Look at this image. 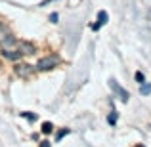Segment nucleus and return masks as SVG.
I'll list each match as a JSON object with an SVG mask.
<instances>
[{"label":"nucleus","instance_id":"obj_1","mask_svg":"<svg viewBox=\"0 0 151 147\" xmlns=\"http://www.w3.org/2000/svg\"><path fill=\"white\" fill-rule=\"evenodd\" d=\"M59 63H61L59 55L50 54V55H44V57L38 59V63H37V67H35V69H38V71H50V69H54V67H58Z\"/></svg>","mask_w":151,"mask_h":147},{"label":"nucleus","instance_id":"obj_2","mask_svg":"<svg viewBox=\"0 0 151 147\" xmlns=\"http://www.w3.org/2000/svg\"><path fill=\"white\" fill-rule=\"evenodd\" d=\"M14 71H15V75H17V77L27 78V77H31V75L35 73V67L29 65V63H17V65L14 67Z\"/></svg>","mask_w":151,"mask_h":147},{"label":"nucleus","instance_id":"obj_3","mask_svg":"<svg viewBox=\"0 0 151 147\" xmlns=\"http://www.w3.org/2000/svg\"><path fill=\"white\" fill-rule=\"evenodd\" d=\"M17 50L21 55H33L37 54V48H35V44H31V42H17Z\"/></svg>","mask_w":151,"mask_h":147},{"label":"nucleus","instance_id":"obj_4","mask_svg":"<svg viewBox=\"0 0 151 147\" xmlns=\"http://www.w3.org/2000/svg\"><path fill=\"white\" fill-rule=\"evenodd\" d=\"M0 46H2V50H10V48H14V46H17V40H15V37L12 33H8L6 38L0 42Z\"/></svg>","mask_w":151,"mask_h":147},{"label":"nucleus","instance_id":"obj_5","mask_svg":"<svg viewBox=\"0 0 151 147\" xmlns=\"http://www.w3.org/2000/svg\"><path fill=\"white\" fill-rule=\"evenodd\" d=\"M2 55H4L6 59H10V61H17V59L21 57L19 50H14V48H10V50H2Z\"/></svg>","mask_w":151,"mask_h":147},{"label":"nucleus","instance_id":"obj_6","mask_svg":"<svg viewBox=\"0 0 151 147\" xmlns=\"http://www.w3.org/2000/svg\"><path fill=\"white\" fill-rule=\"evenodd\" d=\"M107 19H109L107 11H98V23H94V25H92V29H94V31H98L101 25H105V23H107Z\"/></svg>","mask_w":151,"mask_h":147},{"label":"nucleus","instance_id":"obj_7","mask_svg":"<svg viewBox=\"0 0 151 147\" xmlns=\"http://www.w3.org/2000/svg\"><path fill=\"white\" fill-rule=\"evenodd\" d=\"M111 86H113V88H115V92H117L119 96H121V99H122V101H124V103L128 101V98H130V96H128V92H126L124 88H121V86H117V82H115V80H111Z\"/></svg>","mask_w":151,"mask_h":147},{"label":"nucleus","instance_id":"obj_8","mask_svg":"<svg viewBox=\"0 0 151 147\" xmlns=\"http://www.w3.org/2000/svg\"><path fill=\"white\" fill-rule=\"evenodd\" d=\"M140 94H142V96H149V94H151V84H145V82H144L142 88H140Z\"/></svg>","mask_w":151,"mask_h":147},{"label":"nucleus","instance_id":"obj_9","mask_svg":"<svg viewBox=\"0 0 151 147\" xmlns=\"http://www.w3.org/2000/svg\"><path fill=\"white\" fill-rule=\"evenodd\" d=\"M107 122H109L111 126H115V122H117V113H115V111H111V115L107 117Z\"/></svg>","mask_w":151,"mask_h":147},{"label":"nucleus","instance_id":"obj_10","mask_svg":"<svg viewBox=\"0 0 151 147\" xmlns=\"http://www.w3.org/2000/svg\"><path fill=\"white\" fill-rule=\"evenodd\" d=\"M52 130H54V126H52V122H44V124H42V132H44V134H50Z\"/></svg>","mask_w":151,"mask_h":147},{"label":"nucleus","instance_id":"obj_11","mask_svg":"<svg viewBox=\"0 0 151 147\" xmlns=\"http://www.w3.org/2000/svg\"><path fill=\"white\" fill-rule=\"evenodd\" d=\"M6 34H8V29L2 25V23H0V42H2L4 38H6Z\"/></svg>","mask_w":151,"mask_h":147},{"label":"nucleus","instance_id":"obj_12","mask_svg":"<svg viewBox=\"0 0 151 147\" xmlns=\"http://www.w3.org/2000/svg\"><path fill=\"white\" fill-rule=\"evenodd\" d=\"M67 134H69V128H63V130H61V132H58V134H55V140H58V141H59V140H61V138H63V136H67Z\"/></svg>","mask_w":151,"mask_h":147},{"label":"nucleus","instance_id":"obj_13","mask_svg":"<svg viewBox=\"0 0 151 147\" xmlns=\"http://www.w3.org/2000/svg\"><path fill=\"white\" fill-rule=\"evenodd\" d=\"M48 19H50V23H58V21H59V15H58V14H55V11H52V14H50V17H48Z\"/></svg>","mask_w":151,"mask_h":147},{"label":"nucleus","instance_id":"obj_14","mask_svg":"<svg viewBox=\"0 0 151 147\" xmlns=\"http://www.w3.org/2000/svg\"><path fill=\"white\" fill-rule=\"evenodd\" d=\"M136 80H138V82H140V84H144V82H145V78H144V75H142V73H140V71H136Z\"/></svg>","mask_w":151,"mask_h":147},{"label":"nucleus","instance_id":"obj_15","mask_svg":"<svg viewBox=\"0 0 151 147\" xmlns=\"http://www.w3.org/2000/svg\"><path fill=\"white\" fill-rule=\"evenodd\" d=\"M21 117L29 118V120H37V115H33V113H21Z\"/></svg>","mask_w":151,"mask_h":147},{"label":"nucleus","instance_id":"obj_16","mask_svg":"<svg viewBox=\"0 0 151 147\" xmlns=\"http://www.w3.org/2000/svg\"><path fill=\"white\" fill-rule=\"evenodd\" d=\"M40 147H50V143H48V141H42V143H40Z\"/></svg>","mask_w":151,"mask_h":147},{"label":"nucleus","instance_id":"obj_17","mask_svg":"<svg viewBox=\"0 0 151 147\" xmlns=\"http://www.w3.org/2000/svg\"><path fill=\"white\" fill-rule=\"evenodd\" d=\"M138 147H144V145H138Z\"/></svg>","mask_w":151,"mask_h":147}]
</instances>
